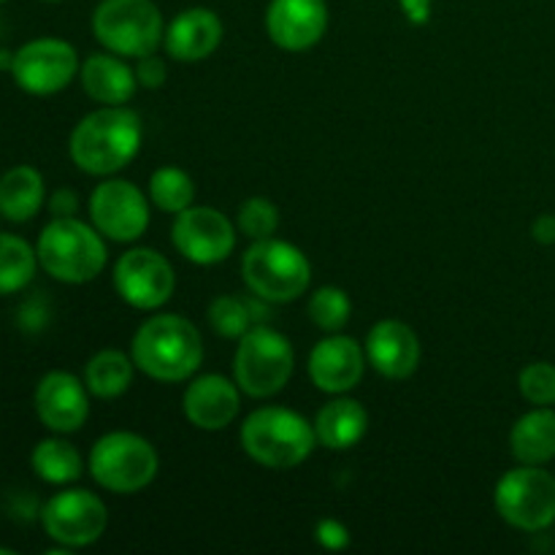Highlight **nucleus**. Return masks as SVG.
<instances>
[{"mask_svg": "<svg viewBox=\"0 0 555 555\" xmlns=\"http://www.w3.org/2000/svg\"><path fill=\"white\" fill-rule=\"evenodd\" d=\"M144 141L141 117L125 106H101L81 117L70 130L68 155L90 177H114L135 160Z\"/></svg>", "mask_w": 555, "mask_h": 555, "instance_id": "obj_1", "label": "nucleus"}, {"mask_svg": "<svg viewBox=\"0 0 555 555\" xmlns=\"http://www.w3.org/2000/svg\"><path fill=\"white\" fill-rule=\"evenodd\" d=\"M130 358L155 383H184L204 361V339L182 314H155L135 331Z\"/></svg>", "mask_w": 555, "mask_h": 555, "instance_id": "obj_2", "label": "nucleus"}, {"mask_svg": "<svg viewBox=\"0 0 555 555\" xmlns=\"http://www.w3.org/2000/svg\"><path fill=\"white\" fill-rule=\"evenodd\" d=\"M38 266L52 280L85 285L106 269V238L92 222L79 217H54L36 242Z\"/></svg>", "mask_w": 555, "mask_h": 555, "instance_id": "obj_3", "label": "nucleus"}, {"mask_svg": "<svg viewBox=\"0 0 555 555\" xmlns=\"http://www.w3.org/2000/svg\"><path fill=\"white\" fill-rule=\"evenodd\" d=\"M242 448L266 469H296L318 448L314 426L287 406H260L244 421Z\"/></svg>", "mask_w": 555, "mask_h": 555, "instance_id": "obj_4", "label": "nucleus"}, {"mask_svg": "<svg viewBox=\"0 0 555 555\" xmlns=\"http://www.w3.org/2000/svg\"><path fill=\"white\" fill-rule=\"evenodd\" d=\"M242 276L247 291L263 304H293L309 291L312 263L285 238H260L244 253Z\"/></svg>", "mask_w": 555, "mask_h": 555, "instance_id": "obj_5", "label": "nucleus"}, {"mask_svg": "<svg viewBox=\"0 0 555 555\" xmlns=\"http://www.w3.org/2000/svg\"><path fill=\"white\" fill-rule=\"evenodd\" d=\"M87 469L103 491L130 496L155 482L160 459H157L155 444L141 434L108 431L92 444Z\"/></svg>", "mask_w": 555, "mask_h": 555, "instance_id": "obj_6", "label": "nucleus"}, {"mask_svg": "<svg viewBox=\"0 0 555 555\" xmlns=\"http://www.w3.org/2000/svg\"><path fill=\"white\" fill-rule=\"evenodd\" d=\"M92 33L106 52L139 60L163 47L166 20L155 0H101L92 11Z\"/></svg>", "mask_w": 555, "mask_h": 555, "instance_id": "obj_7", "label": "nucleus"}, {"mask_svg": "<svg viewBox=\"0 0 555 555\" xmlns=\"http://www.w3.org/2000/svg\"><path fill=\"white\" fill-rule=\"evenodd\" d=\"M296 369V350L291 339L269 325H253L238 339L233 356V379L242 393L253 399H271L291 383Z\"/></svg>", "mask_w": 555, "mask_h": 555, "instance_id": "obj_8", "label": "nucleus"}, {"mask_svg": "<svg viewBox=\"0 0 555 555\" xmlns=\"http://www.w3.org/2000/svg\"><path fill=\"white\" fill-rule=\"evenodd\" d=\"M493 504L513 529L529 534L551 529L555 524V477L542 466L520 464L496 482Z\"/></svg>", "mask_w": 555, "mask_h": 555, "instance_id": "obj_9", "label": "nucleus"}, {"mask_svg": "<svg viewBox=\"0 0 555 555\" xmlns=\"http://www.w3.org/2000/svg\"><path fill=\"white\" fill-rule=\"evenodd\" d=\"M43 534L60 547H90L106 534L108 509L98 493L85 491V488H65L43 502L38 509Z\"/></svg>", "mask_w": 555, "mask_h": 555, "instance_id": "obj_10", "label": "nucleus"}, {"mask_svg": "<svg viewBox=\"0 0 555 555\" xmlns=\"http://www.w3.org/2000/svg\"><path fill=\"white\" fill-rule=\"evenodd\" d=\"M79 54L63 38H33L14 52L11 76L27 95L47 98L63 92L79 76Z\"/></svg>", "mask_w": 555, "mask_h": 555, "instance_id": "obj_11", "label": "nucleus"}, {"mask_svg": "<svg viewBox=\"0 0 555 555\" xmlns=\"http://www.w3.org/2000/svg\"><path fill=\"white\" fill-rule=\"evenodd\" d=\"M114 291L128 307L152 312L171 301L177 291V271L157 249L133 247L114 263Z\"/></svg>", "mask_w": 555, "mask_h": 555, "instance_id": "obj_12", "label": "nucleus"}, {"mask_svg": "<svg viewBox=\"0 0 555 555\" xmlns=\"http://www.w3.org/2000/svg\"><path fill=\"white\" fill-rule=\"evenodd\" d=\"M150 195L133 182L106 177L90 195V222L108 242H139L150 228Z\"/></svg>", "mask_w": 555, "mask_h": 555, "instance_id": "obj_13", "label": "nucleus"}, {"mask_svg": "<svg viewBox=\"0 0 555 555\" xmlns=\"http://www.w3.org/2000/svg\"><path fill=\"white\" fill-rule=\"evenodd\" d=\"M171 242L190 263L217 266L236 249V225L215 206H188L173 220Z\"/></svg>", "mask_w": 555, "mask_h": 555, "instance_id": "obj_14", "label": "nucleus"}, {"mask_svg": "<svg viewBox=\"0 0 555 555\" xmlns=\"http://www.w3.org/2000/svg\"><path fill=\"white\" fill-rule=\"evenodd\" d=\"M33 406L43 428L52 434H74L90 417V390L76 374L54 369L38 379Z\"/></svg>", "mask_w": 555, "mask_h": 555, "instance_id": "obj_15", "label": "nucleus"}, {"mask_svg": "<svg viewBox=\"0 0 555 555\" xmlns=\"http://www.w3.org/2000/svg\"><path fill=\"white\" fill-rule=\"evenodd\" d=\"M366 361V347L358 345L352 336L331 334L309 352V379L314 388L328 396L350 393L363 379Z\"/></svg>", "mask_w": 555, "mask_h": 555, "instance_id": "obj_16", "label": "nucleus"}, {"mask_svg": "<svg viewBox=\"0 0 555 555\" xmlns=\"http://www.w3.org/2000/svg\"><path fill=\"white\" fill-rule=\"evenodd\" d=\"M328 30L325 0H271L266 9V33L285 52H307Z\"/></svg>", "mask_w": 555, "mask_h": 555, "instance_id": "obj_17", "label": "nucleus"}, {"mask_svg": "<svg viewBox=\"0 0 555 555\" xmlns=\"http://www.w3.org/2000/svg\"><path fill=\"white\" fill-rule=\"evenodd\" d=\"M242 410V388L222 374H201L182 396V412L201 431H222Z\"/></svg>", "mask_w": 555, "mask_h": 555, "instance_id": "obj_18", "label": "nucleus"}, {"mask_svg": "<svg viewBox=\"0 0 555 555\" xmlns=\"http://www.w3.org/2000/svg\"><path fill=\"white\" fill-rule=\"evenodd\" d=\"M366 358L379 377L399 383L421 366V339L401 320H379L366 336Z\"/></svg>", "mask_w": 555, "mask_h": 555, "instance_id": "obj_19", "label": "nucleus"}, {"mask_svg": "<svg viewBox=\"0 0 555 555\" xmlns=\"http://www.w3.org/2000/svg\"><path fill=\"white\" fill-rule=\"evenodd\" d=\"M222 36H225V27L220 16L204 5H193V9L179 11L171 25H166L163 49L177 63H201L220 49Z\"/></svg>", "mask_w": 555, "mask_h": 555, "instance_id": "obj_20", "label": "nucleus"}, {"mask_svg": "<svg viewBox=\"0 0 555 555\" xmlns=\"http://www.w3.org/2000/svg\"><path fill=\"white\" fill-rule=\"evenodd\" d=\"M81 90L101 106H125L139 90L135 68L114 52H95L79 68Z\"/></svg>", "mask_w": 555, "mask_h": 555, "instance_id": "obj_21", "label": "nucleus"}, {"mask_svg": "<svg viewBox=\"0 0 555 555\" xmlns=\"http://www.w3.org/2000/svg\"><path fill=\"white\" fill-rule=\"evenodd\" d=\"M314 434H318V444L341 453L350 450L366 437L369 431V412L361 401L350 399L347 393L336 396L328 404H323L314 415Z\"/></svg>", "mask_w": 555, "mask_h": 555, "instance_id": "obj_22", "label": "nucleus"}, {"mask_svg": "<svg viewBox=\"0 0 555 555\" xmlns=\"http://www.w3.org/2000/svg\"><path fill=\"white\" fill-rule=\"evenodd\" d=\"M509 453L518 464L545 466L555 459V412L553 406H534L518 417L509 431Z\"/></svg>", "mask_w": 555, "mask_h": 555, "instance_id": "obj_23", "label": "nucleus"}, {"mask_svg": "<svg viewBox=\"0 0 555 555\" xmlns=\"http://www.w3.org/2000/svg\"><path fill=\"white\" fill-rule=\"evenodd\" d=\"M47 204V184L38 168L14 166L0 177V217L9 222H30Z\"/></svg>", "mask_w": 555, "mask_h": 555, "instance_id": "obj_24", "label": "nucleus"}, {"mask_svg": "<svg viewBox=\"0 0 555 555\" xmlns=\"http://www.w3.org/2000/svg\"><path fill=\"white\" fill-rule=\"evenodd\" d=\"M133 358L122 350H101L87 361L85 385L90 396L103 401L119 399L133 385Z\"/></svg>", "mask_w": 555, "mask_h": 555, "instance_id": "obj_25", "label": "nucleus"}, {"mask_svg": "<svg viewBox=\"0 0 555 555\" xmlns=\"http://www.w3.org/2000/svg\"><path fill=\"white\" fill-rule=\"evenodd\" d=\"M30 466L36 477L47 486H70L85 475V461H81L79 450L70 442H65L63 434L60 437L41 439L30 453Z\"/></svg>", "mask_w": 555, "mask_h": 555, "instance_id": "obj_26", "label": "nucleus"}, {"mask_svg": "<svg viewBox=\"0 0 555 555\" xmlns=\"http://www.w3.org/2000/svg\"><path fill=\"white\" fill-rule=\"evenodd\" d=\"M38 269L36 247L14 233H0V296L25 291Z\"/></svg>", "mask_w": 555, "mask_h": 555, "instance_id": "obj_27", "label": "nucleus"}, {"mask_svg": "<svg viewBox=\"0 0 555 555\" xmlns=\"http://www.w3.org/2000/svg\"><path fill=\"white\" fill-rule=\"evenodd\" d=\"M150 201L155 209L177 217L195 201V182L184 168L179 166H160L150 177Z\"/></svg>", "mask_w": 555, "mask_h": 555, "instance_id": "obj_28", "label": "nucleus"}, {"mask_svg": "<svg viewBox=\"0 0 555 555\" xmlns=\"http://www.w3.org/2000/svg\"><path fill=\"white\" fill-rule=\"evenodd\" d=\"M307 314L320 331L325 334H339L352 318V301L347 296V291L336 285H325L318 287V291L309 296L307 304Z\"/></svg>", "mask_w": 555, "mask_h": 555, "instance_id": "obj_29", "label": "nucleus"}, {"mask_svg": "<svg viewBox=\"0 0 555 555\" xmlns=\"http://www.w3.org/2000/svg\"><path fill=\"white\" fill-rule=\"evenodd\" d=\"M211 331L222 339L238 341L249 328H253L255 309L253 301H244L238 296H217L206 309Z\"/></svg>", "mask_w": 555, "mask_h": 555, "instance_id": "obj_30", "label": "nucleus"}, {"mask_svg": "<svg viewBox=\"0 0 555 555\" xmlns=\"http://www.w3.org/2000/svg\"><path fill=\"white\" fill-rule=\"evenodd\" d=\"M236 225L253 242L271 238L276 233V228H280V209H276L274 201L255 195V198H247L238 206Z\"/></svg>", "mask_w": 555, "mask_h": 555, "instance_id": "obj_31", "label": "nucleus"}, {"mask_svg": "<svg viewBox=\"0 0 555 555\" xmlns=\"http://www.w3.org/2000/svg\"><path fill=\"white\" fill-rule=\"evenodd\" d=\"M518 388L529 404L553 406L555 404V363L534 361L520 369Z\"/></svg>", "mask_w": 555, "mask_h": 555, "instance_id": "obj_32", "label": "nucleus"}, {"mask_svg": "<svg viewBox=\"0 0 555 555\" xmlns=\"http://www.w3.org/2000/svg\"><path fill=\"white\" fill-rule=\"evenodd\" d=\"M314 542L325 551H345V547H350V529L341 520L323 518L314 526Z\"/></svg>", "mask_w": 555, "mask_h": 555, "instance_id": "obj_33", "label": "nucleus"}, {"mask_svg": "<svg viewBox=\"0 0 555 555\" xmlns=\"http://www.w3.org/2000/svg\"><path fill=\"white\" fill-rule=\"evenodd\" d=\"M133 68H135V79H139V87H144V90H157V87L166 85V76H168L166 60L157 57L155 52L135 60Z\"/></svg>", "mask_w": 555, "mask_h": 555, "instance_id": "obj_34", "label": "nucleus"}, {"mask_svg": "<svg viewBox=\"0 0 555 555\" xmlns=\"http://www.w3.org/2000/svg\"><path fill=\"white\" fill-rule=\"evenodd\" d=\"M49 211L52 217H76L79 211V195L70 188H60L49 195Z\"/></svg>", "mask_w": 555, "mask_h": 555, "instance_id": "obj_35", "label": "nucleus"}, {"mask_svg": "<svg viewBox=\"0 0 555 555\" xmlns=\"http://www.w3.org/2000/svg\"><path fill=\"white\" fill-rule=\"evenodd\" d=\"M531 236L540 244H555V215H542L537 217L534 225H531Z\"/></svg>", "mask_w": 555, "mask_h": 555, "instance_id": "obj_36", "label": "nucleus"}, {"mask_svg": "<svg viewBox=\"0 0 555 555\" xmlns=\"http://www.w3.org/2000/svg\"><path fill=\"white\" fill-rule=\"evenodd\" d=\"M401 9H404V14L415 25H423L428 20V14H431V0H401Z\"/></svg>", "mask_w": 555, "mask_h": 555, "instance_id": "obj_37", "label": "nucleus"}, {"mask_svg": "<svg viewBox=\"0 0 555 555\" xmlns=\"http://www.w3.org/2000/svg\"><path fill=\"white\" fill-rule=\"evenodd\" d=\"M11 63H14V52L0 49V70H11Z\"/></svg>", "mask_w": 555, "mask_h": 555, "instance_id": "obj_38", "label": "nucleus"}, {"mask_svg": "<svg viewBox=\"0 0 555 555\" xmlns=\"http://www.w3.org/2000/svg\"><path fill=\"white\" fill-rule=\"evenodd\" d=\"M0 555H14V551L11 547H0Z\"/></svg>", "mask_w": 555, "mask_h": 555, "instance_id": "obj_39", "label": "nucleus"}, {"mask_svg": "<svg viewBox=\"0 0 555 555\" xmlns=\"http://www.w3.org/2000/svg\"><path fill=\"white\" fill-rule=\"evenodd\" d=\"M43 3H63V0H43Z\"/></svg>", "mask_w": 555, "mask_h": 555, "instance_id": "obj_40", "label": "nucleus"}, {"mask_svg": "<svg viewBox=\"0 0 555 555\" xmlns=\"http://www.w3.org/2000/svg\"><path fill=\"white\" fill-rule=\"evenodd\" d=\"M0 3H5V0H0Z\"/></svg>", "mask_w": 555, "mask_h": 555, "instance_id": "obj_41", "label": "nucleus"}]
</instances>
